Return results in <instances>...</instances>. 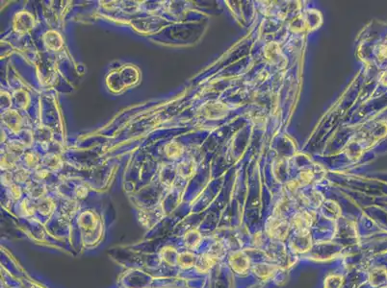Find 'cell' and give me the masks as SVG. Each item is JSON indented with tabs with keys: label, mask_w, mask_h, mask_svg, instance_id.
<instances>
[{
	"label": "cell",
	"mask_w": 387,
	"mask_h": 288,
	"mask_svg": "<svg viewBox=\"0 0 387 288\" xmlns=\"http://www.w3.org/2000/svg\"><path fill=\"white\" fill-rule=\"evenodd\" d=\"M32 23H33V19L30 17V15L27 14L25 21H22L21 17L19 15H17L16 19H15L14 26L18 32H27L32 28Z\"/></svg>",
	"instance_id": "5"
},
{
	"label": "cell",
	"mask_w": 387,
	"mask_h": 288,
	"mask_svg": "<svg viewBox=\"0 0 387 288\" xmlns=\"http://www.w3.org/2000/svg\"><path fill=\"white\" fill-rule=\"evenodd\" d=\"M200 235L199 232L193 230L191 232H188L185 237V242L189 249H195L199 246L200 243Z\"/></svg>",
	"instance_id": "6"
},
{
	"label": "cell",
	"mask_w": 387,
	"mask_h": 288,
	"mask_svg": "<svg viewBox=\"0 0 387 288\" xmlns=\"http://www.w3.org/2000/svg\"><path fill=\"white\" fill-rule=\"evenodd\" d=\"M29 207H32V206L30 205V203H28V201L24 200V203L22 204V210H23V211H24V210H26L25 213H24V215H31V214L34 213V207L29 208Z\"/></svg>",
	"instance_id": "11"
},
{
	"label": "cell",
	"mask_w": 387,
	"mask_h": 288,
	"mask_svg": "<svg viewBox=\"0 0 387 288\" xmlns=\"http://www.w3.org/2000/svg\"><path fill=\"white\" fill-rule=\"evenodd\" d=\"M178 172H179L181 176L187 178L189 176L193 175V172H194V164L189 163L187 161L181 163L180 166H178Z\"/></svg>",
	"instance_id": "9"
},
{
	"label": "cell",
	"mask_w": 387,
	"mask_h": 288,
	"mask_svg": "<svg viewBox=\"0 0 387 288\" xmlns=\"http://www.w3.org/2000/svg\"><path fill=\"white\" fill-rule=\"evenodd\" d=\"M166 154L168 157H170L171 159H176V157L180 156L181 153H182V149H181V146L179 143H176V142H171L169 144L166 145Z\"/></svg>",
	"instance_id": "7"
},
{
	"label": "cell",
	"mask_w": 387,
	"mask_h": 288,
	"mask_svg": "<svg viewBox=\"0 0 387 288\" xmlns=\"http://www.w3.org/2000/svg\"><path fill=\"white\" fill-rule=\"evenodd\" d=\"M45 44L47 46V48H50V49H58L59 47H61L62 46V39L60 37V35L54 31L52 32H48L47 34L45 35Z\"/></svg>",
	"instance_id": "4"
},
{
	"label": "cell",
	"mask_w": 387,
	"mask_h": 288,
	"mask_svg": "<svg viewBox=\"0 0 387 288\" xmlns=\"http://www.w3.org/2000/svg\"><path fill=\"white\" fill-rule=\"evenodd\" d=\"M215 256L209 253L201 254L200 257L196 260V269L200 273H206L208 270H210L212 266L215 263Z\"/></svg>",
	"instance_id": "2"
},
{
	"label": "cell",
	"mask_w": 387,
	"mask_h": 288,
	"mask_svg": "<svg viewBox=\"0 0 387 288\" xmlns=\"http://www.w3.org/2000/svg\"><path fill=\"white\" fill-rule=\"evenodd\" d=\"M38 209L43 214H48V213L52 212V210L54 209V205L50 199H43L38 204Z\"/></svg>",
	"instance_id": "8"
},
{
	"label": "cell",
	"mask_w": 387,
	"mask_h": 288,
	"mask_svg": "<svg viewBox=\"0 0 387 288\" xmlns=\"http://www.w3.org/2000/svg\"><path fill=\"white\" fill-rule=\"evenodd\" d=\"M11 191H12V194L15 198H20L22 195V191L20 189V187L16 184H13L11 185Z\"/></svg>",
	"instance_id": "12"
},
{
	"label": "cell",
	"mask_w": 387,
	"mask_h": 288,
	"mask_svg": "<svg viewBox=\"0 0 387 288\" xmlns=\"http://www.w3.org/2000/svg\"><path fill=\"white\" fill-rule=\"evenodd\" d=\"M269 229H271V231H269L271 235H273L274 237H277L279 239L284 238L286 236V234H288V231H289L287 222H285L283 219H280V217L272 220L270 226L267 227V230H269Z\"/></svg>",
	"instance_id": "1"
},
{
	"label": "cell",
	"mask_w": 387,
	"mask_h": 288,
	"mask_svg": "<svg viewBox=\"0 0 387 288\" xmlns=\"http://www.w3.org/2000/svg\"><path fill=\"white\" fill-rule=\"evenodd\" d=\"M196 260L197 259L193 253L190 252H184V253H178L176 263L183 269H189L196 264Z\"/></svg>",
	"instance_id": "3"
},
{
	"label": "cell",
	"mask_w": 387,
	"mask_h": 288,
	"mask_svg": "<svg viewBox=\"0 0 387 288\" xmlns=\"http://www.w3.org/2000/svg\"><path fill=\"white\" fill-rule=\"evenodd\" d=\"M162 254H163V259H164L166 262H168V263L174 264L175 262L173 261V258H175L176 261H177V255H178V254H177V255H175V254H176V251H175V249H173V248H171V247L163 249Z\"/></svg>",
	"instance_id": "10"
}]
</instances>
